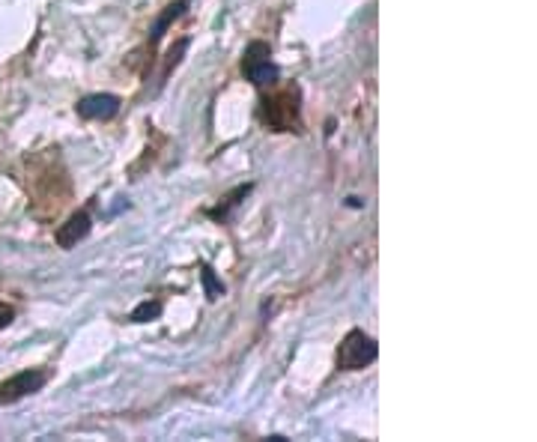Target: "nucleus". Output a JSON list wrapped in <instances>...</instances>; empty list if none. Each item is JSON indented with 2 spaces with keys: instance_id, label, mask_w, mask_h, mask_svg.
<instances>
[{
  "instance_id": "1",
  "label": "nucleus",
  "mask_w": 537,
  "mask_h": 442,
  "mask_svg": "<svg viewBox=\"0 0 537 442\" xmlns=\"http://www.w3.org/2000/svg\"><path fill=\"white\" fill-rule=\"evenodd\" d=\"M298 102H302L298 87L275 90V93L263 96V102H260V120L272 132H293V129H298V111H302Z\"/></svg>"
},
{
  "instance_id": "2",
  "label": "nucleus",
  "mask_w": 537,
  "mask_h": 442,
  "mask_svg": "<svg viewBox=\"0 0 537 442\" xmlns=\"http://www.w3.org/2000/svg\"><path fill=\"white\" fill-rule=\"evenodd\" d=\"M379 347L370 335H365L361 329H353L337 347V368L340 371H361L370 362H376Z\"/></svg>"
},
{
  "instance_id": "3",
  "label": "nucleus",
  "mask_w": 537,
  "mask_h": 442,
  "mask_svg": "<svg viewBox=\"0 0 537 442\" xmlns=\"http://www.w3.org/2000/svg\"><path fill=\"white\" fill-rule=\"evenodd\" d=\"M242 75L257 87H272L278 81V66L272 64V51L266 43H251L245 48Z\"/></svg>"
},
{
  "instance_id": "4",
  "label": "nucleus",
  "mask_w": 537,
  "mask_h": 442,
  "mask_svg": "<svg viewBox=\"0 0 537 442\" xmlns=\"http://www.w3.org/2000/svg\"><path fill=\"white\" fill-rule=\"evenodd\" d=\"M45 383H48V371H39V368H30V371L9 377L6 383H0V404H15V400L39 392Z\"/></svg>"
},
{
  "instance_id": "5",
  "label": "nucleus",
  "mask_w": 537,
  "mask_h": 442,
  "mask_svg": "<svg viewBox=\"0 0 537 442\" xmlns=\"http://www.w3.org/2000/svg\"><path fill=\"white\" fill-rule=\"evenodd\" d=\"M120 111V99L113 93H93L78 102V114L84 120H111Z\"/></svg>"
},
{
  "instance_id": "6",
  "label": "nucleus",
  "mask_w": 537,
  "mask_h": 442,
  "mask_svg": "<svg viewBox=\"0 0 537 442\" xmlns=\"http://www.w3.org/2000/svg\"><path fill=\"white\" fill-rule=\"evenodd\" d=\"M87 233H90V212L81 210L72 215L66 224L57 228V245L60 249H72V245H78V240H84Z\"/></svg>"
},
{
  "instance_id": "7",
  "label": "nucleus",
  "mask_w": 537,
  "mask_h": 442,
  "mask_svg": "<svg viewBox=\"0 0 537 442\" xmlns=\"http://www.w3.org/2000/svg\"><path fill=\"white\" fill-rule=\"evenodd\" d=\"M189 6V0H177V4L173 6H168V13H164L159 22H156V27H152V43H156V39L164 34V30H168V25L173 22V18H180L182 15V9Z\"/></svg>"
},
{
  "instance_id": "8",
  "label": "nucleus",
  "mask_w": 537,
  "mask_h": 442,
  "mask_svg": "<svg viewBox=\"0 0 537 442\" xmlns=\"http://www.w3.org/2000/svg\"><path fill=\"white\" fill-rule=\"evenodd\" d=\"M159 314H161V302H141V305L132 311L129 320H132V323H147V320H156Z\"/></svg>"
},
{
  "instance_id": "9",
  "label": "nucleus",
  "mask_w": 537,
  "mask_h": 442,
  "mask_svg": "<svg viewBox=\"0 0 537 442\" xmlns=\"http://www.w3.org/2000/svg\"><path fill=\"white\" fill-rule=\"evenodd\" d=\"M251 192V186H242V189H236L230 198H224V207H219V210H212L210 215L212 219H227V210H233L236 203H239V198H245V194Z\"/></svg>"
},
{
  "instance_id": "10",
  "label": "nucleus",
  "mask_w": 537,
  "mask_h": 442,
  "mask_svg": "<svg viewBox=\"0 0 537 442\" xmlns=\"http://www.w3.org/2000/svg\"><path fill=\"white\" fill-rule=\"evenodd\" d=\"M200 279H203L206 296H210V300H219V296L224 293V284H221V281H215V275H212V270H210V266H203Z\"/></svg>"
},
{
  "instance_id": "11",
  "label": "nucleus",
  "mask_w": 537,
  "mask_h": 442,
  "mask_svg": "<svg viewBox=\"0 0 537 442\" xmlns=\"http://www.w3.org/2000/svg\"><path fill=\"white\" fill-rule=\"evenodd\" d=\"M13 320H15V308L6 305V302H0V329H6Z\"/></svg>"
}]
</instances>
